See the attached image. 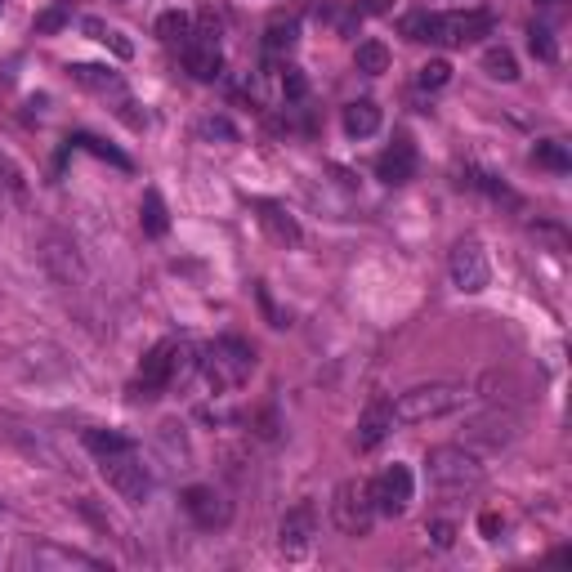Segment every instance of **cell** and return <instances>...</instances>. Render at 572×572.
Masks as SVG:
<instances>
[{
	"label": "cell",
	"instance_id": "obj_24",
	"mask_svg": "<svg viewBox=\"0 0 572 572\" xmlns=\"http://www.w3.org/2000/svg\"><path fill=\"white\" fill-rule=\"evenodd\" d=\"M532 161L546 166V170H555V175H568L572 170V157H568V148L559 139H541L537 148H532Z\"/></svg>",
	"mask_w": 572,
	"mask_h": 572
},
{
	"label": "cell",
	"instance_id": "obj_17",
	"mask_svg": "<svg viewBox=\"0 0 572 572\" xmlns=\"http://www.w3.org/2000/svg\"><path fill=\"white\" fill-rule=\"evenodd\" d=\"M68 76L81 85V90L117 94V99H126V81H121V72H112V68H99V63H72Z\"/></svg>",
	"mask_w": 572,
	"mask_h": 572
},
{
	"label": "cell",
	"instance_id": "obj_14",
	"mask_svg": "<svg viewBox=\"0 0 572 572\" xmlns=\"http://www.w3.org/2000/svg\"><path fill=\"white\" fill-rule=\"evenodd\" d=\"M416 166H421L416 143L407 135H394V143L376 157V179H380V184H389V188H403V184H412V179H416Z\"/></svg>",
	"mask_w": 572,
	"mask_h": 572
},
{
	"label": "cell",
	"instance_id": "obj_11",
	"mask_svg": "<svg viewBox=\"0 0 572 572\" xmlns=\"http://www.w3.org/2000/svg\"><path fill=\"white\" fill-rule=\"evenodd\" d=\"M313 537H318V510H313V501H300L291 505V510L282 514L278 523V546L286 559H304L313 546Z\"/></svg>",
	"mask_w": 572,
	"mask_h": 572
},
{
	"label": "cell",
	"instance_id": "obj_40",
	"mask_svg": "<svg viewBox=\"0 0 572 572\" xmlns=\"http://www.w3.org/2000/svg\"><path fill=\"white\" fill-rule=\"evenodd\" d=\"M537 5H559V0H537Z\"/></svg>",
	"mask_w": 572,
	"mask_h": 572
},
{
	"label": "cell",
	"instance_id": "obj_21",
	"mask_svg": "<svg viewBox=\"0 0 572 572\" xmlns=\"http://www.w3.org/2000/svg\"><path fill=\"white\" fill-rule=\"evenodd\" d=\"M157 36L166 45H179V50H184V41L193 36V14H184V9H166V14L157 18Z\"/></svg>",
	"mask_w": 572,
	"mask_h": 572
},
{
	"label": "cell",
	"instance_id": "obj_37",
	"mask_svg": "<svg viewBox=\"0 0 572 572\" xmlns=\"http://www.w3.org/2000/svg\"><path fill=\"white\" fill-rule=\"evenodd\" d=\"M429 537H434L438 550H447L456 541V528H452V523H429Z\"/></svg>",
	"mask_w": 572,
	"mask_h": 572
},
{
	"label": "cell",
	"instance_id": "obj_39",
	"mask_svg": "<svg viewBox=\"0 0 572 572\" xmlns=\"http://www.w3.org/2000/svg\"><path fill=\"white\" fill-rule=\"evenodd\" d=\"M385 9H389V0H362L358 14H385Z\"/></svg>",
	"mask_w": 572,
	"mask_h": 572
},
{
	"label": "cell",
	"instance_id": "obj_22",
	"mask_svg": "<svg viewBox=\"0 0 572 572\" xmlns=\"http://www.w3.org/2000/svg\"><path fill=\"white\" fill-rule=\"evenodd\" d=\"M68 148H81V152H90V157L108 161V166L130 170V157H126V152L112 148V143H103V139H94V135H68Z\"/></svg>",
	"mask_w": 572,
	"mask_h": 572
},
{
	"label": "cell",
	"instance_id": "obj_32",
	"mask_svg": "<svg viewBox=\"0 0 572 572\" xmlns=\"http://www.w3.org/2000/svg\"><path fill=\"white\" fill-rule=\"evenodd\" d=\"M447 81H452V63L447 59H429L416 68V85H421V90H443Z\"/></svg>",
	"mask_w": 572,
	"mask_h": 572
},
{
	"label": "cell",
	"instance_id": "obj_4",
	"mask_svg": "<svg viewBox=\"0 0 572 572\" xmlns=\"http://www.w3.org/2000/svg\"><path fill=\"white\" fill-rule=\"evenodd\" d=\"M425 474L443 497H465V492H474L483 483V465L470 447H429Z\"/></svg>",
	"mask_w": 572,
	"mask_h": 572
},
{
	"label": "cell",
	"instance_id": "obj_20",
	"mask_svg": "<svg viewBox=\"0 0 572 572\" xmlns=\"http://www.w3.org/2000/svg\"><path fill=\"white\" fill-rule=\"evenodd\" d=\"M139 224H143V233H148V237H166L170 215H166V202H161V193H157V188H148V193H143Z\"/></svg>",
	"mask_w": 572,
	"mask_h": 572
},
{
	"label": "cell",
	"instance_id": "obj_34",
	"mask_svg": "<svg viewBox=\"0 0 572 572\" xmlns=\"http://www.w3.org/2000/svg\"><path fill=\"white\" fill-rule=\"evenodd\" d=\"M282 94H286V103H300L304 94H309V81H304L300 68H286L282 72Z\"/></svg>",
	"mask_w": 572,
	"mask_h": 572
},
{
	"label": "cell",
	"instance_id": "obj_33",
	"mask_svg": "<svg viewBox=\"0 0 572 572\" xmlns=\"http://www.w3.org/2000/svg\"><path fill=\"white\" fill-rule=\"evenodd\" d=\"M0 188H5L9 197H27V179H23V170L14 166V161L0 152Z\"/></svg>",
	"mask_w": 572,
	"mask_h": 572
},
{
	"label": "cell",
	"instance_id": "obj_5",
	"mask_svg": "<svg viewBox=\"0 0 572 572\" xmlns=\"http://www.w3.org/2000/svg\"><path fill=\"white\" fill-rule=\"evenodd\" d=\"M461 403H465V385H447V380H434V385H416V389H407V394H398L394 421H403V425L438 421V416L456 412Z\"/></svg>",
	"mask_w": 572,
	"mask_h": 572
},
{
	"label": "cell",
	"instance_id": "obj_31",
	"mask_svg": "<svg viewBox=\"0 0 572 572\" xmlns=\"http://www.w3.org/2000/svg\"><path fill=\"white\" fill-rule=\"evenodd\" d=\"M528 50H532V59H541V63H555L559 59L555 36H550V27H541V23L528 27Z\"/></svg>",
	"mask_w": 572,
	"mask_h": 572
},
{
	"label": "cell",
	"instance_id": "obj_9",
	"mask_svg": "<svg viewBox=\"0 0 572 572\" xmlns=\"http://www.w3.org/2000/svg\"><path fill=\"white\" fill-rule=\"evenodd\" d=\"M447 273H452V286H456V291H465V295L488 291L492 264H488V251H483V242H474V237L456 242V246H452V260H447Z\"/></svg>",
	"mask_w": 572,
	"mask_h": 572
},
{
	"label": "cell",
	"instance_id": "obj_10",
	"mask_svg": "<svg viewBox=\"0 0 572 572\" xmlns=\"http://www.w3.org/2000/svg\"><path fill=\"white\" fill-rule=\"evenodd\" d=\"M371 492V505H376V514H389V519H398V514L412 505V492H416V479L407 465H385V470L376 474V479L367 483Z\"/></svg>",
	"mask_w": 572,
	"mask_h": 572
},
{
	"label": "cell",
	"instance_id": "obj_2",
	"mask_svg": "<svg viewBox=\"0 0 572 572\" xmlns=\"http://www.w3.org/2000/svg\"><path fill=\"white\" fill-rule=\"evenodd\" d=\"M197 367L193 349L184 340H157V345L143 354L139 376H135V398H161L175 380H184Z\"/></svg>",
	"mask_w": 572,
	"mask_h": 572
},
{
	"label": "cell",
	"instance_id": "obj_12",
	"mask_svg": "<svg viewBox=\"0 0 572 572\" xmlns=\"http://www.w3.org/2000/svg\"><path fill=\"white\" fill-rule=\"evenodd\" d=\"M184 514L197 523V528L215 532V528H228L233 501H228L219 488H211V483H193V488H184Z\"/></svg>",
	"mask_w": 572,
	"mask_h": 572
},
{
	"label": "cell",
	"instance_id": "obj_26",
	"mask_svg": "<svg viewBox=\"0 0 572 572\" xmlns=\"http://www.w3.org/2000/svg\"><path fill=\"white\" fill-rule=\"evenodd\" d=\"M483 72H488L492 81H519V63H514V54L505 50V45H492V50L483 54Z\"/></svg>",
	"mask_w": 572,
	"mask_h": 572
},
{
	"label": "cell",
	"instance_id": "obj_38",
	"mask_svg": "<svg viewBox=\"0 0 572 572\" xmlns=\"http://www.w3.org/2000/svg\"><path fill=\"white\" fill-rule=\"evenodd\" d=\"M479 528H483V537H488V541H501L505 519H501V514H483V519H479Z\"/></svg>",
	"mask_w": 572,
	"mask_h": 572
},
{
	"label": "cell",
	"instance_id": "obj_1",
	"mask_svg": "<svg viewBox=\"0 0 572 572\" xmlns=\"http://www.w3.org/2000/svg\"><path fill=\"white\" fill-rule=\"evenodd\" d=\"M492 9H447V14H407L403 36L407 41H429V45H474L492 36Z\"/></svg>",
	"mask_w": 572,
	"mask_h": 572
},
{
	"label": "cell",
	"instance_id": "obj_6",
	"mask_svg": "<svg viewBox=\"0 0 572 572\" xmlns=\"http://www.w3.org/2000/svg\"><path fill=\"white\" fill-rule=\"evenodd\" d=\"M99 470H103L108 488L117 492L121 501L143 505V501L152 497V474H148V465H143L139 447H126V452H112V456H99Z\"/></svg>",
	"mask_w": 572,
	"mask_h": 572
},
{
	"label": "cell",
	"instance_id": "obj_30",
	"mask_svg": "<svg viewBox=\"0 0 572 572\" xmlns=\"http://www.w3.org/2000/svg\"><path fill=\"white\" fill-rule=\"evenodd\" d=\"M461 184H470V188H479V193H488L492 202H505V206H519V197L510 193V188L501 184L497 175H483V170H470V179H461Z\"/></svg>",
	"mask_w": 572,
	"mask_h": 572
},
{
	"label": "cell",
	"instance_id": "obj_7",
	"mask_svg": "<svg viewBox=\"0 0 572 572\" xmlns=\"http://www.w3.org/2000/svg\"><path fill=\"white\" fill-rule=\"evenodd\" d=\"M184 68L197 81H215L224 72V54H219V23L211 14L193 18V36L184 41Z\"/></svg>",
	"mask_w": 572,
	"mask_h": 572
},
{
	"label": "cell",
	"instance_id": "obj_3",
	"mask_svg": "<svg viewBox=\"0 0 572 572\" xmlns=\"http://www.w3.org/2000/svg\"><path fill=\"white\" fill-rule=\"evenodd\" d=\"M197 367H202L206 385H211L215 394H228V389H237L255 371V345H246L242 336H219L202 349Z\"/></svg>",
	"mask_w": 572,
	"mask_h": 572
},
{
	"label": "cell",
	"instance_id": "obj_13",
	"mask_svg": "<svg viewBox=\"0 0 572 572\" xmlns=\"http://www.w3.org/2000/svg\"><path fill=\"white\" fill-rule=\"evenodd\" d=\"M514 434H519V421H514L510 412H501V407H492V412H483V416H474L470 425H465V434H461V447H488V452H497V447L505 443H514Z\"/></svg>",
	"mask_w": 572,
	"mask_h": 572
},
{
	"label": "cell",
	"instance_id": "obj_29",
	"mask_svg": "<svg viewBox=\"0 0 572 572\" xmlns=\"http://www.w3.org/2000/svg\"><path fill=\"white\" fill-rule=\"evenodd\" d=\"M354 63H358V72L380 76V72H389V50L380 41H362L358 54H354Z\"/></svg>",
	"mask_w": 572,
	"mask_h": 572
},
{
	"label": "cell",
	"instance_id": "obj_18",
	"mask_svg": "<svg viewBox=\"0 0 572 572\" xmlns=\"http://www.w3.org/2000/svg\"><path fill=\"white\" fill-rule=\"evenodd\" d=\"M255 211H260V228L273 237V242H282V246L300 242V224H295V215L286 211V206H278V202H255Z\"/></svg>",
	"mask_w": 572,
	"mask_h": 572
},
{
	"label": "cell",
	"instance_id": "obj_25",
	"mask_svg": "<svg viewBox=\"0 0 572 572\" xmlns=\"http://www.w3.org/2000/svg\"><path fill=\"white\" fill-rule=\"evenodd\" d=\"M85 447H90L94 456H112V452H126V447H135V438L117 434V429H85Z\"/></svg>",
	"mask_w": 572,
	"mask_h": 572
},
{
	"label": "cell",
	"instance_id": "obj_36",
	"mask_svg": "<svg viewBox=\"0 0 572 572\" xmlns=\"http://www.w3.org/2000/svg\"><path fill=\"white\" fill-rule=\"evenodd\" d=\"M202 135H211V139H215V135H219V139H237V130L228 126L224 117H206V121H202Z\"/></svg>",
	"mask_w": 572,
	"mask_h": 572
},
{
	"label": "cell",
	"instance_id": "obj_16",
	"mask_svg": "<svg viewBox=\"0 0 572 572\" xmlns=\"http://www.w3.org/2000/svg\"><path fill=\"white\" fill-rule=\"evenodd\" d=\"M394 434V403H385V398H376V403H367V412L358 416V429H354V447L358 452H376L385 438Z\"/></svg>",
	"mask_w": 572,
	"mask_h": 572
},
{
	"label": "cell",
	"instance_id": "obj_27",
	"mask_svg": "<svg viewBox=\"0 0 572 572\" xmlns=\"http://www.w3.org/2000/svg\"><path fill=\"white\" fill-rule=\"evenodd\" d=\"M68 23H72V0H54L50 9L36 14V36H54V32H63Z\"/></svg>",
	"mask_w": 572,
	"mask_h": 572
},
{
	"label": "cell",
	"instance_id": "obj_19",
	"mask_svg": "<svg viewBox=\"0 0 572 572\" xmlns=\"http://www.w3.org/2000/svg\"><path fill=\"white\" fill-rule=\"evenodd\" d=\"M340 121H345V135H349V139L376 135V130H380V103H376V99H354V103H345Z\"/></svg>",
	"mask_w": 572,
	"mask_h": 572
},
{
	"label": "cell",
	"instance_id": "obj_15",
	"mask_svg": "<svg viewBox=\"0 0 572 572\" xmlns=\"http://www.w3.org/2000/svg\"><path fill=\"white\" fill-rule=\"evenodd\" d=\"M18 568H36V572H54V568H85V572H99V568H103V559L41 541V546H27L23 555H18Z\"/></svg>",
	"mask_w": 572,
	"mask_h": 572
},
{
	"label": "cell",
	"instance_id": "obj_41",
	"mask_svg": "<svg viewBox=\"0 0 572 572\" xmlns=\"http://www.w3.org/2000/svg\"><path fill=\"white\" fill-rule=\"evenodd\" d=\"M0 9H5V0H0Z\"/></svg>",
	"mask_w": 572,
	"mask_h": 572
},
{
	"label": "cell",
	"instance_id": "obj_28",
	"mask_svg": "<svg viewBox=\"0 0 572 572\" xmlns=\"http://www.w3.org/2000/svg\"><path fill=\"white\" fill-rule=\"evenodd\" d=\"M81 27H85V36H94V41L112 45V50H117L121 59H130V54H135V45H130V41H126V36H121V32H112L108 23H99V18H81Z\"/></svg>",
	"mask_w": 572,
	"mask_h": 572
},
{
	"label": "cell",
	"instance_id": "obj_8",
	"mask_svg": "<svg viewBox=\"0 0 572 572\" xmlns=\"http://www.w3.org/2000/svg\"><path fill=\"white\" fill-rule=\"evenodd\" d=\"M331 519L345 537H367L371 523H376V505H371L367 483H340L336 501H331Z\"/></svg>",
	"mask_w": 572,
	"mask_h": 572
},
{
	"label": "cell",
	"instance_id": "obj_35",
	"mask_svg": "<svg viewBox=\"0 0 572 572\" xmlns=\"http://www.w3.org/2000/svg\"><path fill=\"white\" fill-rule=\"evenodd\" d=\"M327 23H331V27H336V32H340V36H349V32H354V27L362 23V14H358V5H354V9H349V14H340V9H327Z\"/></svg>",
	"mask_w": 572,
	"mask_h": 572
},
{
	"label": "cell",
	"instance_id": "obj_23",
	"mask_svg": "<svg viewBox=\"0 0 572 572\" xmlns=\"http://www.w3.org/2000/svg\"><path fill=\"white\" fill-rule=\"evenodd\" d=\"M295 36H300L295 18H273L269 32H264V50H269V54H291L295 50Z\"/></svg>",
	"mask_w": 572,
	"mask_h": 572
}]
</instances>
